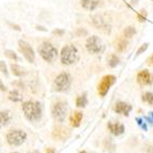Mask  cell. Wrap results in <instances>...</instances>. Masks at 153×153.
<instances>
[{
    "instance_id": "f546056e",
    "label": "cell",
    "mask_w": 153,
    "mask_h": 153,
    "mask_svg": "<svg viewBox=\"0 0 153 153\" xmlns=\"http://www.w3.org/2000/svg\"><path fill=\"white\" fill-rule=\"evenodd\" d=\"M53 33L57 36H62L64 34V30L63 29H55V30L53 31Z\"/></svg>"
},
{
    "instance_id": "603a6c76",
    "label": "cell",
    "mask_w": 153,
    "mask_h": 153,
    "mask_svg": "<svg viewBox=\"0 0 153 153\" xmlns=\"http://www.w3.org/2000/svg\"><path fill=\"white\" fill-rule=\"evenodd\" d=\"M9 99H10V101H12L14 103H19L23 101V95L19 93L18 90H12L9 93Z\"/></svg>"
},
{
    "instance_id": "cb8c5ba5",
    "label": "cell",
    "mask_w": 153,
    "mask_h": 153,
    "mask_svg": "<svg viewBox=\"0 0 153 153\" xmlns=\"http://www.w3.org/2000/svg\"><path fill=\"white\" fill-rule=\"evenodd\" d=\"M141 101L143 103H147L148 105L153 106V92L152 91H146L141 95Z\"/></svg>"
},
{
    "instance_id": "52a82bcc",
    "label": "cell",
    "mask_w": 153,
    "mask_h": 153,
    "mask_svg": "<svg viewBox=\"0 0 153 153\" xmlns=\"http://www.w3.org/2000/svg\"><path fill=\"white\" fill-rule=\"evenodd\" d=\"M117 77L112 74H107L102 77V79L100 80L99 85H97V93L101 97H106L108 92H109L110 88L115 85Z\"/></svg>"
},
{
    "instance_id": "4316f807",
    "label": "cell",
    "mask_w": 153,
    "mask_h": 153,
    "mask_svg": "<svg viewBox=\"0 0 153 153\" xmlns=\"http://www.w3.org/2000/svg\"><path fill=\"white\" fill-rule=\"evenodd\" d=\"M147 17H148V13H147V11H146L145 9H141V10L139 11V13L137 14L138 21L141 22V23H143V22H146Z\"/></svg>"
},
{
    "instance_id": "d590c367",
    "label": "cell",
    "mask_w": 153,
    "mask_h": 153,
    "mask_svg": "<svg viewBox=\"0 0 153 153\" xmlns=\"http://www.w3.org/2000/svg\"><path fill=\"white\" fill-rule=\"evenodd\" d=\"M36 30H41V31H44V32H46V31H47V29L44 28L43 26H36Z\"/></svg>"
},
{
    "instance_id": "e575fe53",
    "label": "cell",
    "mask_w": 153,
    "mask_h": 153,
    "mask_svg": "<svg viewBox=\"0 0 153 153\" xmlns=\"http://www.w3.org/2000/svg\"><path fill=\"white\" fill-rule=\"evenodd\" d=\"M45 153H56V149L55 148H47Z\"/></svg>"
},
{
    "instance_id": "60d3db41",
    "label": "cell",
    "mask_w": 153,
    "mask_h": 153,
    "mask_svg": "<svg viewBox=\"0 0 153 153\" xmlns=\"http://www.w3.org/2000/svg\"><path fill=\"white\" fill-rule=\"evenodd\" d=\"M152 80H153V75H152Z\"/></svg>"
},
{
    "instance_id": "7a4b0ae2",
    "label": "cell",
    "mask_w": 153,
    "mask_h": 153,
    "mask_svg": "<svg viewBox=\"0 0 153 153\" xmlns=\"http://www.w3.org/2000/svg\"><path fill=\"white\" fill-rule=\"evenodd\" d=\"M60 61L63 65L70 66L79 61V51L76 46L68 44L63 46L60 53Z\"/></svg>"
},
{
    "instance_id": "ffe728a7",
    "label": "cell",
    "mask_w": 153,
    "mask_h": 153,
    "mask_svg": "<svg viewBox=\"0 0 153 153\" xmlns=\"http://www.w3.org/2000/svg\"><path fill=\"white\" fill-rule=\"evenodd\" d=\"M88 103H89V100H88V95L86 92L82 94H79L75 101V105L77 108H85L88 105Z\"/></svg>"
},
{
    "instance_id": "ba28073f",
    "label": "cell",
    "mask_w": 153,
    "mask_h": 153,
    "mask_svg": "<svg viewBox=\"0 0 153 153\" xmlns=\"http://www.w3.org/2000/svg\"><path fill=\"white\" fill-rule=\"evenodd\" d=\"M5 139L10 146L18 147L27 140V134L23 130H12L7 134Z\"/></svg>"
},
{
    "instance_id": "7402d4cb",
    "label": "cell",
    "mask_w": 153,
    "mask_h": 153,
    "mask_svg": "<svg viewBox=\"0 0 153 153\" xmlns=\"http://www.w3.org/2000/svg\"><path fill=\"white\" fill-rule=\"evenodd\" d=\"M136 33H137V29H136L135 26H133V25L128 26V27H125V28L123 29V36L126 39H132Z\"/></svg>"
},
{
    "instance_id": "8fae6325",
    "label": "cell",
    "mask_w": 153,
    "mask_h": 153,
    "mask_svg": "<svg viewBox=\"0 0 153 153\" xmlns=\"http://www.w3.org/2000/svg\"><path fill=\"white\" fill-rule=\"evenodd\" d=\"M132 110H133L132 105L128 102H124V101H118L114 105V111L120 116L128 117Z\"/></svg>"
},
{
    "instance_id": "74e56055",
    "label": "cell",
    "mask_w": 153,
    "mask_h": 153,
    "mask_svg": "<svg viewBox=\"0 0 153 153\" xmlns=\"http://www.w3.org/2000/svg\"><path fill=\"white\" fill-rule=\"evenodd\" d=\"M30 153H40L38 150H36V151H32V152H30Z\"/></svg>"
},
{
    "instance_id": "484cf974",
    "label": "cell",
    "mask_w": 153,
    "mask_h": 153,
    "mask_svg": "<svg viewBox=\"0 0 153 153\" xmlns=\"http://www.w3.org/2000/svg\"><path fill=\"white\" fill-rule=\"evenodd\" d=\"M4 56L8 57L11 60H14V61H17L18 60V57H17V55H16V53L14 51H12V49H5Z\"/></svg>"
},
{
    "instance_id": "5bb4252c",
    "label": "cell",
    "mask_w": 153,
    "mask_h": 153,
    "mask_svg": "<svg viewBox=\"0 0 153 153\" xmlns=\"http://www.w3.org/2000/svg\"><path fill=\"white\" fill-rule=\"evenodd\" d=\"M82 118H84V114L80 110H74L70 115V124H71L72 128H79L80 124H82Z\"/></svg>"
},
{
    "instance_id": "d4e9b609",
    "label": "cell",
    "mask_w": 153,
    "mask_h": 153,
    "mask_svg": "<svg viewBox=\"0 0 153 153\" xmlns=\"http://www.w3.org/2000/svg\"><path fill=\"white\" fill-rule=\"evenodd\" d=\"M149 45H150L149 42H145V43L141 44V45L139 46V48L137 49V51H136L135 57H134V58H137V57H139L140 55H143V53H146V51L149 48Z\"/></svg>"
},
{
    "instance_id": "ac0fdd59",
    "label": "cell",
    "mask_w": 153,
    "mask_h": 153,
    "mask_svg": "<svg viewBox=\"0 0 153 153\" xmlns=\"http://www.w3.org/2000/svg\"><path fill=\"white\" fill-rule=\"evenodd\" d=\"M11 114L8 110H0V128H4L11 122Z\"/></svg>"
},
{
    "instance_id": "1f68e13d",
    "label": "cell",
    "mask_w": 153,
    "mask_h": 153,
    "mask_svg": "<svg viewBox=\"0 0 153 153\" xmlns=\"http://www.w3.org/2000/svg\"><path fill=\"white\" fill-rule=\"evenodd\" d=\"M147 63H148V65L153 66V54L151 55V56L149 57L148 59H147Z\"/></svg>"
},
{
    "instance_id": "9a60e30c",
    "label": "cell",
    "mask_w": 153,
    "mask_h": 153,
    "mask_svg": "<svg viewBox=\"0 0 153 153\" xmlns=\"http://www.w3.org/2000/svg\"><path fill=\"white\" fill-rule=\"evenodd\" d=\"M101 4V0H80V5L84 10L88 12L97 10Z\"/></svg>"
},
{
    "instance_id": "f35d334b",
    "label": "cell",
    "mask_w": 153,
    "mask_h": 153,
    "mask_svg": "<svg viewBox=\"0 0 153 153\" xmlns=\"http://www.w3.org/2000/svg\"><path fill=\"white\" fill-rule=\"evenodd\" d=\"M12 153H18V152H12Z\"/></svg>"
},
{
    "instance_id": "4fadbf2b",
    "label": "cell",
    "mask_w": 153,
    "mask_h": 153,
    "mask_svg": "<svg viewBox=\"0 0 153 153\" xmlns=\"http://www.w3.org/2000/svg\"><path fill=\"white\" fill-rule=\"evenodd\" d=\"M107 128L110 134L116 136V137L123 135L125 132V126L120 122H112V121H110V122L107 123Z\"/></svg>"
},
{
    "instance_id": "83f0119b",
    "label": "cell",
    "mask_w": 153,
    "mask_h": 153,
    "mask_svg": "<svg viewBox=\"0 0 153 153\" xmlns=\"http://www.w3.org/2000/svg\"><path fill=\"white\" fill-rule=\"evenodd\" d=\"M0 72H1L3 75H5V76H8L9 75V71H8V68H7V64H5V62L2 61V60H0Z\"/></svg>"
},
{
    "instance_id": "8d00e7d4",
    "label": "cell",
    "mask_w": 153,
    "mask_h": 153,
    "mask_svg": "<svg viewBox=\"0 0 153 153\" xmlns=\"http://www.w3.org/2000/svg\"><path fill=\"white\" fill-rule=\"evenodd\" d=\"M150 117H151V122H153V111L150 112Z\"/></svg>"
},
{
    "instance_id": "6da1fadb",
    "label": "cell",
    "mask_w": 153,
    "mask_h": 153,
    "mask_svg": "<svg viewBox=\"0 0 153 153\" xmlns=\"http://www.w3.org/2000/svg\"><path fill=\"white\" fill-rule=\"evenodd\" d=\"M24 116L30 122H36L42 119L43 106L38 101H26L22 105Z\"/></svg>"
},
{
    "instance_id": "30bf717a",
    "label": "cell",
    "mask_w": 153,
    "mask_h": 153,
    "mask_svg": "<svg viewBox=\"0 0 153 153\" xmlns=\"http://www.w3.org/2000/svg\"><path fill=\"white\" fill-rule=\"evenodd\" d=\"M92 25L94 26L95 28L99 29V30L104 31L105 33H110L111 31V26L108 23V21L106 18H104L102 15H93L91 17Z\"/></svg>"
},
{
    "instance_id": "277c9868",
    "label": "cell",
    "mask_w": 153,
    "mask_h": 153,
    "mask_svg": "<svg viewBox=\"0 0 153 153\" xmlns=\"http://www.w3.org/2000/svg\"><path fill=\"white\" fill-rule=\"evenodd\" d=\"M72 76L68 73V72H62L57 77L55 78L54 84H53V88L55 91L57 92H66L69 91L70 88L72 86Z\"/></svg>"
},
{
    "instance_id": "4dcf8cb0",
    "label": "cell",
    "mask_w": 153,
    "mask_h": 153,
    "mask_svg": "<svg viewBox=\"0 0 153 153\" xmlns=\"http://www.w3.org/2000/svg\"><path fill=\"white\" fill-rule=\"evenodd\" d=\"M8 25L10 26L11 28L14 29V30H16V31H21L22 30L21 27H19L18 25H16V24H13V23H11V22H8Z\"/></svg>"
},
{
    "instance_id": "836d02e7",
    "label": "cell",
    "mask_w": 153,
    "mask_h": 153,
    "mask_svg": "<svg viewBox=\"0 0 153 153\" xmlns=\"http://www.w3.org/2000/svg\"><path fill=\"white\" fill-rule=\"evenodd\" d=\"M146 151L147 153H153V146H147V148H146Z\"/></svg>"
},
{
    "instance_id": "2e32d148",
    "label": "cell",
    "mask_w": 153,
    "mask_h": 153,
    "mask_svg": "<svg viewBox=\"0 0 153 153\" xmlns=\"http://www.w3.org/2000/svg\"><path fill=\"white\" fill-rule=\"evenodd\" d=\"M128 39L123 36V38L119 39V40L116 42L115 48H116V51H117V53L123 54V53H125V51H128V47H130V42H128Z\"/></svg>"
},
{
    "instance_id": "d6986e66",
    "label": "cell",
    "mask_w": 153,
    "mask_h": 153,
    "mask_svg": "<svg viewBox=\"0 0 153 153\" xmlns=\"http://www.w3.org/2000/svg\"><path fill=\"white\" fill-rule=\"evenodd\" d=\"M120 63H121V59L117 54L109 55V57H108V59H107L108 68H110V69H115V68L120 65Z\"/></svg>"
},
{
    "instance_id": "d6a6232c",
    "label": "cell",
    "mask_w": 153,
    "mask_h": 153,
    "mask_svg": "<svg viewBox=\"0 0 153 153\" xmlns=\"http://www.w3.org/2000/svg\"><path fill=\"white\" fill-rule=\"evenodd\" d=\"M0 90H1V91H7V87H5L4 86V84H3L2 82V80H1V79H0Z\"/></svg>"
},
{
    "instance_id": "9c48e42d",
    "label": "cell",
    "mask_w": 153,
    "mask_h": 153,
    "mask_svg": "<svg viewBox=\"0 0 153 153\" xmlns=\"http://www.w3.org/2000/svg\"><path fill=\"white\" fill-rule=\"evenodd\" d=\"M18 48L21 51L23 56L25 57V59L30 63H33L34 60H36V54H34V51L31 47V45L28 42L24 41V40H19L18 41Z\"/></svg>"
},
{
    "instance_id": "8992f818",
    "label": "cell",
    "mask_w": 153,
    "mask_h": 153,
    "mask_svg": "<svg viewBox=\"0 0 153 153\" xmlns=\"http://www.w3.org/2000/svg\"><path fill=\"white\" fill-rule=\"evenodd\" d=\"M68 111H69L68 103L64 101H57L51 106V116L57 122H63L68 116Z\"/></svg>"
},
{
    "instance_id": "7c38bea8",
    "label": "cell",
    "mask_w": 153,
    "mask_h": 153,
    "mask_svg": "<svg viewBox=\"0 0 153 153\" xmlns=\"http://www.w3.org/2000/svg\"><path fill=\"white\" fill-rule=\"evenodd\" d=\"M136 80L140 86H150L153 82L152 75L148 69H143L138 72L136 75Z\"/></svg>"
},
{
    "instance_id": "ab89813d",
    "label": "cell",
    "mask_w": 153,
    "mask_h": 153,
    "mask_svg": "<svg viewBox=\"0 0 153 153\" xmlns=\"http://www.w3.org/2000/svg\"><path fill=\"white\" fill-rule=\"evenodd\" d=\"M0 147H1V143H0Z\"/></svg>"
},
{
    "instance_id": "f1b7e54d",
    "label": "cell",
    "mask_w": 153,
    "mask_h": 153,
    "mask_svg": "<svg viewBox=\"0 0 153 153\" xmlns=\"http://www.w3.org/2000/svg\"><path fill=\"white\" fill-rule=\"evenodd\" d=\"M88 30H86L85 28H78L76 31H75V34L76 36H79V38H82V36H88Z\"/></svg>"
},
{
    "instance_id": "5b68a950",
    "label": "cell",
    "mask_w": 153,
    "mask_h": 153,
    "mask_svg": "<svg viewBox=\"0 0 153 153\" xmlns=\"http://www.w3.org/2000/svg\"><path fill=\"white\" fill-rule=\"evenodd\" d=\"M86 49L90 55H100L105 49L104 42L99 36H91L86 41Z\"/></svg>"
},
{
    "instance_id": "3957f363",
    "label": "cell",
    "mask_w": 153,
    "mask_h": 153,
    "mask_svg": "<svg viewBox=\"0 0 153 153\" xmlns=\"http://www.w3.org/2000/svg\"><path fill=\"white\" fill-rule=\"evenodd\" d=\"M38 51L44 61L48 62V63H53V62L56 61L59 55L58 49L48 42H43L38 47Z\"/></svg>"
},
{
    "instance_id": "44dd1931",
    "label": "cell",
    "mask_w": 153,
    "mask_h": 153,
    "mask_svg": "<svg viewBox=\"0 0 153 153\" xmlns=\"http://www.w3.org/2000/svg\"><path fill=\"white\" fill-rule=\"evenodd\" d=\"M10 68H11V71H12V74L16 77H22L26 74V70L24 69L23 66L18 65L16 63H11Z\"/></svg>"
},
{
    "instance_id": "e0dca14e",
    "label": "cell",
    "mask_w": 153,
    "mask_h": 153,
    "mask_svg": "<svg viewBox=\"0 0 153 153\" xmlns=\"http://www.w3.org/2000/svg\"><path fill=\"white\" fill-rule=\"evenodd\" d=\"M53 135H54L55 138H58V139H65V138L70 135V132H69V130L65 128L57 126L54 130V132H53Z\"/></svg>"
}]
</instances>
